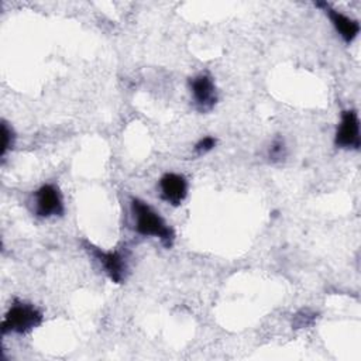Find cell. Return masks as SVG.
Instances as JSON below:
<instances>
[{
  "mask_svg": "<svg viewBox=\"0 0 361 361\" xmlns=\"http://www.w3.org/2000/svg\"><path fill=\"white\" fill-rule=\"evenodd\" d=\"M317 7H322L326 14L329 16L331 24L334 25L336 31L340 34V37L345 41V42H351L360 32V24L357 20L350 18L347 16H344L343 13L334 10L329 3L326 1H319L316 3Z\"/></svg>",
  "mask_w": 361,
  "mask_h": 361,
  "instance_id": "ba28073f",
  "label": "cell"
},
{
  "mask_svg": "<svg viewBox=\"0 0 361 361\" xmlns=\"http://www.w3.org/2000/svg\"><path fill=\"white\" fill-rule=\"evenodd\" d=\"M285 157H286V145H285V141H283L282 138H276V140L271 144V147H269V149H268V158H269V161H272V162H279V161H282Z\"/></svg>",
  "mask_w": 361,
  "mask_h": 361,
  "instance_id": "9c48e42d",
  "label": "cell"
},
{
  "mask_svg": "<svg viewBox=\"0 0 361 361\" xmlns=\"http://www.w3.org/2000/svg\"><path fill=\"white\" fill-rule=\"evenodd\" d=\"M334 144L344 149H358L361 145L360 140V120L355 110H345L341 114L340 124L336 131Z\"/></svg>",
  "mask_w": 361,
  "mask_h": 361,
  "instance_id": "3957f363",
  "label": "cell"
},
{
  "mask_svg": "<svg viewBox=\"0 0 361 361\" xmlns=\"http://www.w3.org/2000/svg\"><path fill=\"white\" fill-rule=\"evenodd\" d=\"M13 130L7 126L6 121L1 123V148H0V155L4 157L6 152L13 147Z\"/></svg>",
  "mask_w": 361,
  "mask_h": 361,
  "instance_id": "30bf717a",
  "label": "cell"
},
{
  "mask_svg": "<svg viewBox=\"0 0 361 361\" xmlns=\"http://www.w3.org/2000/svg\"><path fill=\"white\" fill-rule=\"evenodd\" d=\"M131 210L135 221V231L141 235H154L161 240L162 245L171 248L175 240L173 230L151 206L140 199L131 200Z\"/></svg>",
  "mask_w": 361,
  "mask_h": 361,
  "instance_id": "6da1fadb",
  "label": "cell"
},
{
  "mask_svg": "<svg viewBox=\"0 0 361 361\" xmlns=\"http://www.w3.org/2000/svg\"><path fill=\"white\" fill-rule=\"evenodd\" d=\"M42 323V313L30 303L16 300L4 316L1 333L24 334L38 327Z\"/></svg>",
  "mask_w": 361,
  "mask_h": 361,
  "instance_id": "7a4b0ae2",
  "label": "cell"
},
{
  "mask_svg": "<svg viewBox=\"0 0 361 361\" xmlns=\"http://www.w3.org/2000/svg\"><path fill=\"white\" fill-rule=\"evenodd\" d=\"M190 92L196 104V109L202 113L210 111L217 103V92L213 79L206 75L200 73L189 80Z\"/></svg>",
  "mask_w": 361,
  "mask_h": 361,
  "instance_id": "5b68a950",
  "label": "cell"
},
{
  "mask_svg": "<svg viewBox=\"0 0 361 361\" xmlns=\"http://www.w3.org/2000/svg\"><path fill=\"white\" fill-rule=\"evenodd\" d=\"M161 197L172 206H179L188 195V180L179 173L168 172L159 179Z\"/></svg>",
  "mask_w": 361,
  "mask_h": 361,
  "instance_id": "52a82bcc",
  "label": "cell"
},
{
  "mask_svg": "<svg viewBox=\"0 0 361 361\" xmlns=\"http://www.w3.org/2000/svg\"><path fill=\"white\" fill-rule=\"evenodd\" d=\"M86 248L99 259V262L103 265L106 274L113 282L121 283L126 279L128 267L126 255L121 251H103L102 248L94 247L92 244H86Z\"/></svg>",
  "mask_w": 361,
  "mask_h": 361,
  "instance_id": "277c9868",
  "label": "cell"
},
{
  "mask_svg": "<svg viewBox=\"0 0 361 361\" xmlns=\"http://www.w3.org/2000/svg\"><path fill=\"white\" fill-rule=\"evenodd\" d=\"M216 138L214 137H203L202 140H199L195 145V152L199 154V155H203L206 152H209L210 149L214 148L216 145Z\"/></svg>",
  "mask_w": 361,
  "mask_h": 361,
  "instance_id": "8fae6325",
  "label": "cell"
},
{
  "mask_svg": "<svg viewBox=\"0 0 361 361\" xmlns=\"http://www.w3.org/2000/svg\"><path fill=\"white\" fill-rule=\"evenodd\" d=\"M314 320V314L313 313H309V310H302L299 313L295 314V322H293V326L296 327H305L307 324H312Z\"/></svg>",
  "mask_w": 361,
  "mask_h": 361,
  "instance_id": "7c38bea8",
  "label": "cell"
},
{
  "mask_svg": "<svg viewBox=\"0 0 361 361\" xmlns=\"http://www.w3.org/2000/svg\"><path fill=\"white\" fill-rule=\"evenodd\" d=\"M35 213L39 217L62 216L63 214V202L59 189L55 185L47 183L42 185L35 193Z\"/></svg>",
  "mask_w": 361,
  "mask_h": 361,
  "instance_id": "8992f818",
  "label": "cell"
}]
</instances>
